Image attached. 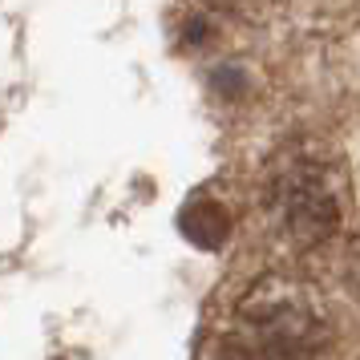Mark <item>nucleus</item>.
<instances>
[{
	"instance_id": "1",
	"label": "nucleus",
	"mask_w": 360,
	"mask_h": 360,
	"mask_svg": "<svg viewBox=\"0 0 360 360\" xmlns=\"http://www.w3.org/2000/svg\"><path fill=\"white\" fill-rule=\"evenodd\" d=\"M320 344V320L304 304H263L251 308L219 360H308Z\"/></svg>"
},
{
	"instance_id": "3",
	"label": "nucleus",
	"mask_w": 360,
	"mask_h": 360,
	"mask_svg": "<svg viewBox=\"0 0 360 360\" xmlns=\"http://www.w3.org/2000/svg\"><path fill=\"white\" fill-rule=\"evenodd\" d=\"M179 227H182V235H186L195 247L214 251V247L227 239L231 219H227V211H223L214 198H191V202L182 207V214H179Z\"/></svg>"
},
{
	"instance_id": "4",
	"label": "nucleus",
	"mask_w": 360,
	"mask_h": 360,
	"mask_svg": "<svg viewBox=\"0 0 360 360\" xmlns=\"http://www.w3.org/2000/svg\"><path fill=\"white\" fill-rule=\"evenodd\" d=\"M356 292H360V239H356Z\"/></svg>"
},
{
	"instance_id": "2",
	"label": "nucleus",
	"mask_w": 360,
	"mask_h": 360,
	"mask_svg": "<svg viewBox=\"0 0 360 360\" xmlns=\"http://www.w3.org/2000/svg\"><path fill=\"white\" fill-rule=\"evenodd\" d=\"M267 202L276 207L288 235L300 239V243H324L340 223L336 191L316 162H292L288 170H279Z\"/></svg>"
}]
</instances>
